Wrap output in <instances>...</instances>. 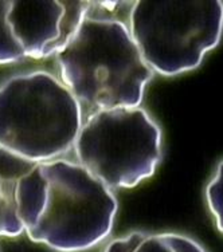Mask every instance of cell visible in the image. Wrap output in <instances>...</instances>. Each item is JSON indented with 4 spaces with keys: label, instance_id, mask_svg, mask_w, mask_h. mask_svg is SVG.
Wrapping results in <instances>:
<instances>
[{
    "label": "cell",
    "instance_id": "cell-5",
    "mask_svg": "<svg viewBox=\"0 0 223 252\" xmlns=\"http://www.w3.org/2000/svg\"><path fill=\"white\" fill-rule=\"evenodd\" d=\"M74 152L81 164L109 189L135 188L160 164L161 130L147 110H96L82 122Z\"/></svg>",
    "mask_w": 223,
    "mask_h": 252
},
{
    "label": "cell",
    "instance_id": "cell-1",
    "mask_svg": "<svg viewBox=\"0 0 223 252\" xmlns=\"http://www.w3.org/2000/svg\"><path fill=\"white\" fill-rule=\"evenodd\" d=\"M18 214L30 240L57 252H83L111 235L118 204L82 165L55 158L20 181Z\"/></svg>",
    "mask_w": 223,
    "mask_h": 252
},
{
    "label": "cell",
    "instance_id": "cell-7",
    "mask_svg": "<svg viewBox=\"0 0 223 252\" xmlns=\"http://www.w3.org/2000/svg\"><path fill=\"white\" fill-rule=\"evenodd\" d=\"M37 166L0 146V238H16L25 233L18 214V188L22 179Z\"/></svg>",
    "mask_w": 223,
    "mask_h": 252
},
{
    "label": "cell",
    "instance_id": "cell-9",
    "mask_svg": "<svg viewBox=\"0 0 223 252\" xmlns=\"http://www.w3.org/2000/svg\"><path fill=\"white\" fill-rule=\"evenodd\" d=\"M206 203L218 231L223 233V161L219 162L213 180L206 188Z\"/></svg>",
    "mask_w": 223,
    "mask_h": 252
},
{
    "label": "cell",
    "instance_id": "cell-3",
    "mask_svg": "<svg viewBox=\"0 0 223 252\" xmlns=\"http://www.w3.org/2000/svg\"><path fill=\"white\" fill-rule=\"evenodd\" d=\"M81 126V102L49 71L16 74L0 85V146L22 158H58L73 148Z\"/></svg>",
    "mask_w": 223,
    "mask_h": 252
},
{
    "label": "cell",
    "instance_id": "cell-6",
    "mask_svg": "<svg viewBox=\"0 0 223 252\" xmlns=\"http://www.w3.org/2000/svg\"><path fill=\"white\" fill-rule=\"evenodd\" d=\"M89 7L73 0H0V64L57 55Z\"/></svg>",
    "mask_w": 223,
    "mask_h": 252
},
{
    "label": "cell",
    "instance_id": "cell-2",
    "mask_svg": "<svg viewBox=\"0 0 223 252\" xmlns=\"http://www.w3.org/2000/svg\"><path fill=\"white\" fill-rule=\"evenodd\" d=\"M61 81L79 102L97 110L139 107L153 78L121 20L89 10L57 54Z\"/></svg>",
    "mask_w": 223,
    "mask_h": 252
},
{
    "label": "cell",
    "instance_id": "cell-8",
    "mask_svg": "<svg viewBox=\"0 0 223 252\" xmlns=\"http://www.w3.org/2000/svg\"><path fill=\"white\" fill-rule=\"evenodd\" d=\"M102 252H207L206 248L187 235L175 232L133 231L113 239Z\"/></svg>",
    "mask_w": 223,
    "mask_h": 252
},
{
    "label": "cell",
    "instance_id": "cell-4",
    "mask_svg": "<svg viewBox=\"0 0 223 252\" xmlns=\"http://www.w3.org/2000/svg\"><path fill=\"white\" fill-rule=\"evenodd\" d=\"M128 29L153 73L174 77L200 66L221 42V0H139Z\"/></svg>",
    "mask_w": 223,
    "mask_h": 252
}]
</instances>
